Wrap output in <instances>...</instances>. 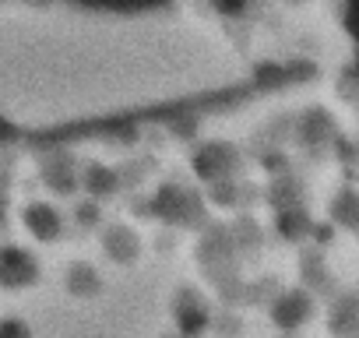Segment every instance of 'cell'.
Masks as SVG:
<instances>
[{
  "mask_svg": "<svg viewBox=\"0 0 359 338\" xmlns=\"http://www.w3.org/2000/svg\"><path fill=\"white\" fill-rule=\"evenodd\" d=\"M36 278V264L25 250H0V285L22 289Z\"/></svg>",
  "mask_w": 359,
  "mask_h": 338,
  "instance_id": "1",
  "label": "cell"
},
{
  "mask_svg": "<svg viewBox=\"0 0 359 338\" xmlns=\"http://www.w3.org/2000/svg\"><path fill=\"white\" fill-rule=\"evenodd\" d=\"M25 222H29V229H32L39 240H53V236H57V229H60L57 215H53L46 205H32V208L25 212Z\"/></svg>",
  "mask_w": 359,
  "mask_h": 338,
  "instance_id": "2",
  "label": "cell"
},
{
  "mask_svg": "<svg viewBox=\"0 0 359 338\" xmlns=\"http://www.w3.org/2000/svg\"><path fill=\"white\" fill-rule=\"evenodd\" d=\"M0 338H29V331L18 320H4V324H0Z\"/></svg>",
  "mask_w": 359,
  "mask_h": 338,
  "instance_id": "3",
  "label": "cell"
}]
</instances>
